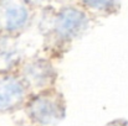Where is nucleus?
<instances>
[{
    "mask_svg": "<svg viewBox=\"0 0 128 126\" xmlns=\"http://www.w3.org/2000/svg\"><path fill=\"white\" fill-rule=\"evenodd\" d=\"M93 20L74 1L44 9L41 20L42 52L48 58H62L72 44L92 26Z\"/></svg>",
    "mask_w": 128,
    "mask_h": 126,
    "instance_id": "nucleus-1",
    "label": "nucleus"
},
{
    "mask_svg": "<svg viewBox=\"0 0 128 126\" xmlns=\"http://www.w3.org/2000/svg\"><path fill=\"white\" fill-rule=\"evenodd\" d=\"M24 109L28 118L35 125L52 126L64 119L66 101L64 94L54 86L36 94H31Z\"/></svg>",
    "mask_w": 128,
    "mask_h": 126,
    "instance_id": "nucleus-2",
    "label": "nucleus"
},
{
    "mask_svg": "<svg viewBox=\"0 0 128 126\" xmlns=\"http://www.w3.org/2000/svg\"><path fill=\"white\" fill-rule=\"evenodd\" d=\"M15 71L31 94L54 88L57 83L58 74L54 61L45 54L24 57Z\"/></svg>",
    "mask_w": 128,
    "mask_h": 126,
    "instance_id": "nucleus-3",
    "label": "nucleus"
},
{
    "mask_svg": "<svg viewBox=\"0 0 128 126\" xmlns=\"http://www.w3.org/2000/svg\"><path fill=\"white\" fill-rule=\"evenodd\" d=\"M36 11L28 0H0V37L19 39L31 27Z\"/></svg>",
    "mask_w": 128,
    "mask_h": 126,
    "instance_id": "nucleus-4",
    "label": "nucleus"
},
{
    "mask_svg": "<svg viewBox=\"0 0 128 126\" xmlns=\"http://www.w3.org/2000/svg\"><path fill=\"white\" fill-rule=\"evenodd\" d=\"M31 93L16 71H0V113H10L24 108Z\"/></svg>",
    "mask_w": 128,
    "mask_h": 126,
    "instance_id": "nucleus-5",
    "label": "nucleus"
},
{
    "mask_svg": "<svg viewBox=\"0 0 128 126\" xmlns=\"http://www.w3.org/2000/svg\"><path fill=\"white\" fill-rule=\"evenodd\" d=\"M93 20L104 19L116 14L121 7V0H74Z\"/></svg>",
    "mask_w": 128,
    "mask_h": 126,
    "instance_id": "nucleus-6",
    "label": "nucleus"
},
{
    "mask_svg": "<svg viewBox=\"0 0 128 126\" xmlns=\"http://www.w3.org/2000/svg\"><path fill=\"white\" fill-rule=\"evenodd\" d=\"M36 10H44L48 6H52L54 4L61 2V0H28ZM74 1V0H72Z\"/></svg>",
    "mask_w": 128,
    "mask_h": 126,
    "instance_id": "nucleus-7",
    "label": "nucleus"
},
{
    "mask_svg": "<svg viewBox=\"0 0 128 126\" xmlns=\"http://www.w3.org/2000/svg\"><path fill=\"white\" fill-rule=\"evenodd\" d=\"M107 126H128V124L123 120H116V121H112Z\"/></svg>",
    "mask_w": 128,
    "mask_h": 126,
    "instance_id": "nucleus-8",
    "label": "nucleus"
}]
</instances>
